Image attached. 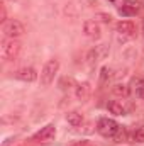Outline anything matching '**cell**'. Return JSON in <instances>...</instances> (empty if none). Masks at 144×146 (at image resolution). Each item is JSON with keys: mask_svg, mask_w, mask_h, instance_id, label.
I'll return each mask as SVG.
<instances>
[{"mask_svg": "<svg viewBox=\"0 0 144 146\" xmlns=\"http://www.w3.org/2000/svg\"><path fill=\"white\" fill-rule=\"evenodd\" d=\"M107 109H108V112H110V114H114V115H124V114H126V107H124L120 102H117V100L108 102Z\"/></svg>", "mask_w": 144, "mask_h": 146, "instance_id": "obj_12", "label": "cell"}, {"mask_svg": "<svg viewBox=\"0 0 144 146\" xmlns=\"http://www.w3.org/2000/svg\"><path fill=\"white\" fill-rule=\"evenodd\" d=\"M126 3H127V5H131V7H134L136 10H139V7H141L139 0H126Z\"/></svg>", "mask_w": 144, "mask_h": 146, "instance_id": "obj_19", "label": "cell"}, {"mask_svg": "<svg viewBox=\"0 0 144 146\" xmlns=\"http://www.w3.org/2000/svg\"><path fill=\"white\" fill-rule=\"evenodd\" d=\"M114 7H117V9H120L122 5H126V0H108Z\"/></svg>", "mask_w": 144, "mask_h": 146, "instance_id": "obj_21", "label": "cell"}, {"mask_svg": "<svg viewBox=\"0 0 144 146\" xmlns=\"http://www.w3.org/2000/svg\"><path fill=\"white\" fill-rule=\"evenodd\" d=\"M2 31H3V34H5L7 37H12V39H17V37H20V36L26 34V27H24V24H22L20 21H15V19L7 21V22L3 24Z\"/></svg>", "mask_w": 144, "mask_h": 146, "instance_id": "obj_4", "label": "cell"}, {"mask_svg": "<svg viewBox=\"0 0 144 146\" xmlns=\"http://www.w3.org/2000/svg\"><path fill=\"white\" fill-rule=\"evenodd\" d=\"M112 92H114V95H117V97H127L129 95V87L126 85V83H115L114 87H112Z\"/></svg>", "mask_w": 144, "mask_h": 146, "instance_id": "obj_13", "label": "cell"}, {"mask_svg": "<svg viewBox=\"0 0 144 146\" xmlns=\"http://www.w3.org/2000/svg\"><path fill=\"white\" fill-rule=\"evenodd\" d=\"M20 48H22V44L17 41V39H12V37H7V39H3L2 41V58L5 60V61H12V60H15L17 56H19V53H20Z\"/></svg>", "mask_w": 144, "mask_h": 146, "instance_id": "obj_1", "label": "cell"}, {"mask_svg": "<svg viewBox=\"0 0 144 146\" xmlns=\"http://www.w3.org/2000/svg\"><path fill=\"white\" fill-rule=\"evenodd\" d=\"M83 33H85V36L88 37V39H92V41H97L102 36L100 26H98L97 21H85L83 22Z\"/></svg>", "mask_w": 144, "mask_h": 146, "instance_id": "obj_6", "label": "cell"}, {"mask_svg": "<svg viewBox=\"0 0 144 146\" xmlns=\"http://www.w3.org/2000/svg\"><path fill=\"white\" fill-rule=\"evenodd\" d=\"M131 139L136 141V143H144V127H137V129L132 133Z\"/></svg>", "mask_w": 144, "mask_h": 146, "instance_id": "obj_17", "label": "cell"}, {"mask_svg": "<svg viewBox=\"0 0 144 146\" xmlns=\"http://www.w3.org/2000/svg\"><path fill=\"white\" fill-rule=\"evenodd\" d=\"M0 21H2L3 24L7 22V12H5V7H3V5L0 7Z\"/></svg>", "mask_w": 144, "mask_h": 146, "instance_id": "obj_20", "label": "cell"}, {"mask_svg": "<svg viewBox=\"0 0 144 146\" xmlns=\"http://www.w3.org/2000/svg\"><path fill=\"white\" fill-rule=\"evenodd\" d=\"M95 21H100V22H104V24H110V22H112V15H110V14H104V12H98V14L95 15Z\"/></svg>", "mask_w": 144, "mask_h": 146, "instance_id": "obj_18", "label": "cell"}, {"mask_svg": "<svg viewBox=\"0 0 144 146\" xmlns=\"http://www.w3.org/2000/svg\"><path fill=\"white\" fill-rule=\"evenodd\" d=\"M15 78L20 82H34V80H37V72L31 66H26V68H20L15 72Z\"/></svg>", "mask_w": 144, "mask_h": 146, "instance_id": "obj_9", "label": "cell"}, {"mask_svg": "<svg viewBox=\"0 0 144 146\" xmlns=\"http://www.w3.org/2000/svg\"><path fill=\"white\" fill-rule=\"evenodd\" d=\"M108 78H110V70H108V66H104L102 70H100V78H98V85L100 87H104L105 83L108 82Z\"/></svg>", "mask_w": 144, "mask_h": 146, "instance_id": "obj_16", "label": "cell"}, {"mask_svg": "<svg viewBox=\"0 0 144 146\" xmlns=\"http://www.w3.org/2000/svg\"><path fill=\"white\" fill-rule=\"evenodd\" d=\"M119 129H120V126L114 119H108V117H100L97 122V131L104 138H114Z\"/></svg>", "mask_w": 144, "mask_h": 146, "instance_id": "obj_3", "label": "cell"}, {"mask_svg": "<svg viewBox=\"0 0 144 146\" xmlns=\"http://www.w3.org/2000/svg\"><path fill=\"white\" fill-rule=\"evenodd\" d=\"M76 146H87V145H76Z\"/></svg>", "mask_w": 144, "mask_h": 146, "instance_id": "obj_22", "label": "cell"}, {"mask_svg": "<svg viewBox=\"0 0 144 146\" xmlns=\"http://www.w3.org/2000/svg\"><path fill=\"white\" fill-rule=\"evenodd\" d=\"M114 139H115V143H126V141H129L131 138H129L127 129H126V127H120V129L117 131V134L114 136Z\"/></svg>", "mask_w": 144, "mask_h": 146, "instance_id": "obj_14", "label": "cell"}, {"mask_svg": "<svg viewBox=\"0 0 144 146\" xmlns=\"http://www.w3.org/2000/svg\"><path fill=\"white\" fill-rule=\"evenodd\" d=\"M66 121H68L70 126L78 127V126H81V122H83V115H81L80 112H76V110H71V112L66 114Z\"/></svg>", "mask_w": 144, "mask_h": 146, "instance_id": "obj_11", "label": "cell"}, {"mask_svg": "<svg viewBox=\"0 0 144 146\" xmlns=\"http://www.w3.org/2000/svg\"><path fill=\"white\" fill-rule=\"evenodd\" d=\"M119 14L120 15H124V17H132V15H136L137 14V10L134 9V7H131V5H122L120 9H119Z\"/></svg>", "mask_w": 144, "mask_h": 146, "instance_id": "obj_15", "label": "cell"}, {"mask_svg": "<svg viewBox=\"0 0 144 146\" xmlns=\"http://www.w3.org/2000/svg\"><path fill=\"white\" fill-rule=\"evenodd\" d=\"M92 95V87L88 82H81L76 85V99L81 100V102H87Z\"/></svg>", "mask_w": 144, "mask_h": 146, "instance_id": "obj_10", "label": "cell"}, {"mask_svg": "<svg viewBox=\"0 0 144 146\" xmlns=\"http://www.w3.org/2000/svg\"><path fill=\"white\" fill-rule=\"evenodd\" d=\"M12 2H14V0H12Z\"/></svg>", "mask_w": 144, "mask_h": 146, "instance_id": "obj_24", "label": "cell"}, {"mask_svg": "<svg viewBox=\"0 0 144 146\" xmlns=\"http://www.w3.org/2000/svg\"><path fill=\"white\" fill-rule=\"evenodd\" d=\"M115 29H117V33L122 34V36L132 37L136 34V26H134L131 21H119V22L115 24Z\"/></svg>", "mask_w": 144, "mask_h": 146, "instance_id": "obj_8", "label": "cell"}, {"mask_svg": "<svg viewBox=\"0 0 144 146\" xmlns=\"http://www.w3.org/2000/svg\"><path fill=\"white\" fill-rule=\"evenodd\" d=\"M56 136V127L54 124H46L44 127H41L34 134V139L39 141V143H51Z\"/></svg>", "mask_w": 144, "mask_h": 146, "instance_id": "obj_5", "label": "cell"}, {"mask_svg": "<svg viewBox=\"0 0 144 146\" xmlns=\"http://www.w3.org/2000/svg\"><path fill=\"white\" fill-rule=\"evenodd\" d=\"M59 70V61L58 60H49L46 61V65L41 70V85L42 87H49L54 82V76Z\"/></svg>", "mask_w": 144, "mask_h": 146, "instance_id": "obj_2", "label": "cell"}, {"mask_svg": "<svg viewBox=\"0 0 144 146\" xmlns=\"http://www.w3.org/2000/svg\"><path fill=\"white\" fill-rule=\"evenodd\" d=\"M108 53V48L105 44H102V46H97L95 49H92V51H88V54H87V60H88V65L90 66H95L105 54Z\"/></svg>", "mask_w": 144, "mask_h": 146, "instance_id": "obj_7", "label": "cell"}, {"mask_svg": "<svg viewBox=\"0 0 144 146\" xmlns=\"http://www.w3.org/2000/svg\"><path fill=\"white\" fill-rule=\"evenodd\" d=\"M143 34H144V24H143Z\"/></svg>", "mask_w": 144, "mask_h": 146, "instance_id": "obj_23", "label": "cell"}]
</instances>
